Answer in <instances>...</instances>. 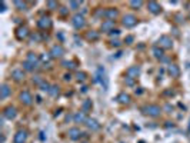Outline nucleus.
Wrapping results in <instances>:
<instances>
[{
	"mask_svg": "<svg viewBox=\"0 0 190 143\" xmlns=\"http://www.w3.org/2000/svg\"><path fill=\"white\" fill-rule=\"evenodd\" d=\"M143 113L147 114V116H152V117H157L161 113V107L157 106V105H147V106L143 107Z\"/></svg>",
	"mask_w": 190,
	"mask_h": 143,
	"instance_id": "obj_1",
	"label": "nucleus"
},
{
	"mask_svg": "<svg viewBox=\"0 0 190 143\" xmlns=\"http://www.w3.org/2000/svg\"><path fill=\"white\" fill-rule=\"evenodd\" d=\"M72 25L75 26V29L84 27V25H86L84 16H83V14H75V16H73V20H72Z\"/></svg>",
	"mask_w": 190,
	"mask_h": 143,
	"instance_id": "obj_2",
	"label": "nucleus"
},
{
	"mask_svg": "<svg viewBox=\"0 0 190 143\" xmlns=\"http://www.w3.org/2000/svg\"><path fill=\"white\" fill-rule=\"evenodd\" d=\"M63 54H64V49H63V46H60V45L53 46V47H52V50H50V56H52V59L62 57Z\"/></svg>",
	"mask_w": 190,
	"mask_h": 143,
	"instance_id": "obj_3",
	"label": "nucleus"
},
{
	"mask_svg": "<svg viewBox=\"0 0 190 143\" xmlns=\"http://www.w3.org/2000/svg\"><path fill=\"white\" fill-rule=\"evenodd\" d=\"M30 32H29V27L27 26H20V27H17L16 30V36L19 40H23V39H26V37H29Z\"/></svg>",
	"mask_w": 190,
	"mask_h": 143,
	"instance_id": "obj_4",
	"label": "nucleus"
},
{
	"mask_svg": "<svg viewBox=\"0 0 190 143\" xmlns=\"http://www.w3.org/2000/svg\"><path fill=\"white\" fill-rule=\"evenodd\" d=\"M137 23V17L134 14H126L123 17V25L126 27H133V26H136Z\"/></svg>",
	"mask_w": 190,
	"mask_h": 143,
	"instance_id": "obj_5",
	"label": "nucleus"
},
{
	"mask_svg": "<svg viewBox=\"0 0 190 143\" xmlns=\"http://www.w3.org/2000/svg\"><path fill=\"white\" fill-rule=\"evenodd\" d=\"M20 102L23 103V105H32L33 103V96H32V93L30 92H27V90H25V92H21L20 93Z\"/></svg>",
	"mask_w": 190,
	"mask_h": 143,
	"instance_id": "obj_6",
	"label": "nucleus"
},
{
	"mask_svg": "<svg viewBox=\"0 0 190 143\" xmlns=\"http://www.w3.org/2000/svg\"><path fill=\"white\" fill-rule=\"evenodd\" d=\"M26 140H27V132L26 130H19L13 137L14 143H26Z\"/></svg>",
	"mask_w": 190,
	"mask_h": 143,
	"instance_id": "obj_7",
	"label": "nucleus"
},
{
	"mask_svg": "<svg viewBox=\"0 0 190 143\" xmlns=\"http://www.w3.org/2000/svg\"><path fill=\"white\" fill-rule=\"evenodd\" d=\"M159 45L163 47V49H170L172 46H173V40H172V37L169 36H161L159 39Z\"/></svg>",
	"mask_w": 190,
	"mask_h": 143,
	"instance_id": "obj_8",
	"label": "nucleus"
},
{
	"mask_svg": "<svg viewBox=\"0 0 190 143\" xmlns=\"http://www.w3.org/2000/svg\"><path fill=\"white\" fill-rule=\"evenodd\" d=\"M16 114H17V110H16V107H13V106H7L3 110V116L6 119H10V120L16 117Z\"/></svg>",
	"mask_w": 190,
	"mask_h": 143,
	"instance_id": "obj_9",
	"label": "nucleus"
},
{
	"mask_svg": "<svg viewBox=\"0 0 190 143\" xmlns=\"http://www.w3.org/2000/svg\"><path fill=\"white\" fill-rule=\"evenodd\" d=\"M37 25H39V27H40V29H43V30H47V29L52 27V20H50V17L43 16L40 20L37 22Z\"/></svg>",
	"mask_w": 190,
	"mask_h": 143,
	"instance_id": "obj_10",
	"label": "nucleus"
},
{
	"mask_svg": "<svg viewBox=\"0 0 190 143\" xmlns=\"http://www.w3.org/2000/svg\"><path fill=\"white\" fill-rule=\"evenodd\" d=\"M114 22L113 20H104L103 23H102V26H100V30L102 32H106V33H110L112 30H114Z\"/></svg>",
	"mask_w": 190,
	"mask_h": 143,
	"instance_id": "obj_11",
	"label": "nucleus"
},
{
	"mask_svg": "<svg viewBox=\"0 0 190 143\" xmlns=\"http://www.w3.org/2000/svg\"><path fill=\"white\" fill-rule=\"evenodd\" d=\"M147 7H149V12L153 13V14H159V13L161 12L160 4L157 3V2H149V3H147Z\"/></svg>",
	"mask_w": 190,
	"mask_h": 143,
	"instance_id": "obj_12",
	"label": "nucleus"
},
{
	"mask_svg": "<svg viewBox=\"0 0 190 143\" xmlns=\"http://www.w3.org/2000/svg\"><path fill=\"white\" fill-rule=\"evenodd\" d=\"M104 16L107 17V20H113V22H114V19L119 16V12H117L116 9L110 7V9H107V10H104Z\"/></svg>",
	"mask_w": 190,
	"mask_h": 143,
	"instance_id": "obj_13",
	"label": "nucleus"
},
{
	"mask_svg": "<svg viewBox=\"0 0 190 143\" xmlns=\"http://www.w3.org/2000/svg\"><path fill=\"white\" fill-rule=\"evenodd\" d=\"M82 135L83 133L80 132V129H77V127H72V129H69V137H70L72 140L80 139V136Z\"/></svg>",
	"mask_w": 190,
	"mask_h": 143,
	"instance_id": "obj_14",
	"label": "nucleus"
},
{
	"mask_svg": "<svg viewBox=\"0 0 190 143\" xmlns=\"http://www.w3.org/2000/svg\"><path fill=\"white\" fill-rule=\"evenodd\" d=\"M139 74H140V67H139V66H132V67H129L127 69V76L129 77L136 79Z\"/></svg>",
	"mask_w": 190,
	"mask_h": 143,
	"instance_id": "obj_15",
	"label": "nucleus"
},
{
	"mask_svg": "<svg viewBox=\"0 0 190 143\" xmlns=\"http://www.w3.org/2000/svg\"><path fill=\"white\" fill-rule=\"evenodd\" d=\"M86 126L89 127L91 132H96V130H99V129H100L99 122H97V120H95V119H87Z\"/></svg>",
	"mask_w": 190,
	"mask_h": 143,
	"instance_id": "obj_16",
	"label": "nucleus"
},
{
	"mask_svg": "<svg viewBox=\"0 0 190 143\" xmlns=\"http://www.w3.org/2000/svg\"><path fill=\"white\" fill-rule=\"evenodd\" d=\"M12 77L14 79V80H17V82L23 80V79H25V72H23V69H14V70H12Z\"/></svg>",
	"mask_w": 190,
	"mask_h": 143,
	"instance_id": "obj_17",
	"label": "nucleus"
},
{
	"mask_svg": "<svg viewBox=\"0 0 190 143\" xmlns=\"http://www.w3.org/2000/svg\"><path fill=\"white\" fill-rule=\"evenodd\" d=\"M75 119V123H86L87 122V117H86V113L84 112H77V113L73 116Z\"/></svg>",
	"mask_w": 190,
	"mask_h": 143,
	"instance_id": "obj_18",
	"label": "nucleus"
},
{
	"mask_svg": "<svg viewBox=\"0 0 190 143\" xmlns=\"http://www.w3.org/2000/svg\"><path fill=\"white\" fill-rule=\"evenodd\" d=\"M169 74L172 77H177L179 74H180V69H179L176 65H169Z\"/></svg>",
	"mask_w": 190,
	"mask_h": 143,
	"instance_id": "obj_19",
	"label": "nucleus"
},
{
	"mask_svg": "<svg viewBox=\"0 0 190 143\" xmlns=\"http://www.w3.org/2000/svg\"><path fill=\"white\" fill-rule=\"evenodd\" d=\"M117 100H119L122 105H129V103H130V96H129L127 93H120L119 96H117Z\"/></svg>",
	"mask_w": 190,
	"mask_h": 143,
	"instance_id": "obj_20",
	"label": "nucleus"
},
{
	"mask_svg": "<svg viewBox=\"0 0 190 143\" xmlns=\"http://www.w3.org/2000/svg\"><path fill=\"white\" fill-rule=\"evenodd\" d=\"M0 90H2V93H0V97L4 100V99H6L9 94H10V89H9V86L6 85V83H3V85H2V89H0Z\"/></svg>",
	"mask_w": 190,
	"mask_h": 143,
	"instance_id": "obj_21",
	"label": "nucleus"
},
{
	"mask_svg": "<svg viewBox=\"0 0 190 143\" xmlns=\"http://www.w3.org/2000/svg\"><path fill=\"white\" fill-rule=\"evenodd\" d=\"M26 60L37 66V63H39V57L36 56V54H34V53H29V54H27V59H26Z\"/></svg>",
	"mask_w": 190,
	"mask_h": 143,
	"instance_id": "obj_22",
	"label": "nucleus"
},
{
	"mask_svg": "<svg viewBox=\"0 0 190 143\" xmlns=\"http://www.w3.org/2000/svg\"><path fill=\"white\" fill-rule=\"evenodd\" d=\"M49 93L52 94L53 97H56V96H59V93H60V89H59V86H57V85H53V86H52V87H50Z\"/></svg>",
	"mask_w": 190,
	"mask_h": 143,
	"instance_id": "obj_23",
	"label": "nucleus"
},
{
	"mask_svg": "<svg viewBox=\"0 0 190 143\" xmlns=\"http://www.w3.org/2000/svg\"><path fill=\"white\" fill-rule=\"evenodd\" d=\"M91 109V100H86V102L82 105V112H84V113H87V112Z\"/></svg>",
	"mask_w": 190,
	"mask_h": 143,
	"instance_id": "obj_24",
	"label": "nucleus"
},
{
	"mask_svg": "<svg viewBox=\"0 0 190 143\" xmlns=\"http://www.w3.org/2000/svg\"><path fill=\"white\" fill-rule=\"evenodd\" d=\"M153 54L157 59H163V49H159V47H153Z\"/></svg>",
	"mask_w": 190,
	"mask_h": 143,
	"instance_id": "obj_25",
	"label": "nucleus"
},
{
	"mask_svg": "<svg viewBox=\"0 0 190 143\" xmlns=\"http://www.w3.org/2000/svg\"><path fill=\"white\" fill-rule=\"evenodd\" d=\"M87 39H89V40H97V39H99V33L95 32V30H91V32L87 33Z\"/></svg>",
	"mask_w": 190,
	"mask_h": 143,
	"instance_id": "obj_26",
	"label": "nucleus"
},
{
	"mask_svg": "<svg viewBox=\"0 0 190 143\" xmlns=\"http://www.w3.org/2000/svg\"><path fill=\"white\" fill-rule=\"evenodd\" d=\"M23 67H25L26 70H29V72H32V70H34V69H36V67H37V66H36V65H33V63H30V62H27V60H26L25 63H23Z\"/></svg>",
	"mask_w": 190,
	"mask_h": 143,
	"instance_id": "obj_27",
	"label": "nucleus"
},
{
	"mask_svg": "<svg viewBox=\"0 0 190 143\" xmlns=\"http://www.w3.org/2000/svg\"><path fill=\"white\" fill-rule=\"evenodd\" d=\"M14 6H16L19 10H26V7H27V4H26L25 2H14Z\"/></svg>",
	"mask_w": 190,
	"mask_h": 143,
	"instance_id": "obj_28",
	"label": "nucleus"
},
{
	"mask_svg": "<svg viewBox=\"0 0 190 143\" xmlns=\"http://www.w3.org/2000/svg\"><path fill=\"white\" fill-rule=\"evenodd\" d=\"M39 87H40L41 90H45V92H49V90H50V87H52V86H50V85H49V83H47V82H45V80H43V82H41V85L39 86Z\"/></svg>",
	"mask_w": 190,
	"mask_h": 143,
	"instance_id": "obj_29",
	"label": "nucleus"
},
{
	"mask_svg": "<svg viewBox=\"0 0 190 143\" xmlns=\"http://www.w3.org/2000/svg\"><path fill=\"white\" fill-rule=\"evenodd\" d=\"M80 2H70L69 3V6H70V9L72 10H77V9H80Z\"/></svg>",
	"mask_w": 190,
	"mask_h": 143,
	"instance_id": "obj_30",
	"label": "nucleus"
},
{
	"mask_svg": "<svg viewBox=\"0 0 190 143\" xmlns=\"http://www.w3.org/2000/svg\"><path fill=\"white\" fill-rule=\"evenodd\" d=\"M143 6V2H130V7L134 9H140Z\"/></svg>",
	"mask_w": 190,
	"mask_h": 143,
	"instance_id": "obj_31",
	"label": "nucleus"
},
{
	"mask_svg": "<svg viewBox=\"0 0 190 143\" xmlns=\"http://www.w3.org/2000/svg\"><path fill=\"white\" fill-rule=\"evenodd\" d=\"M47 7L50 10H54V9H57V3L56 2H47Z\"/></svg>",
	"mask_w": 190,
	"mask_h": 143,
	"instance_id": "obj_32",
	"label": "nucleus"
},
{
	"mask_svg": "<svg viewBox=\"0 0 190 143\" xmlns=\"http://www.w3.org/2000/svg\"><path fill=\"white\" fill-rule=\"evenodd\" d=\"M76 77H77V80L79 82H83V80H84V79H86V73H80V72H79L77 74H76Z\"/></svg>",
	"mask_w": 190,
	"mask_h": 143,
	"instance_id": "obj_33",
	"label": "nucleus"
},
{
	"mask_svg": "<svg viewBox=\"0 0 190 143\" xmlns=\"http://www.w3.org/2000/svg\"><path fill=\"white\" fill-rule=\"evenodd\" d=\"M63 66H64L66 69H73V67H75V66H73V62H67V60L63 62Z\"/></svg>",
	"mask_w": 190,
	"mask_h": 143,
	"instance_id": "obj_34",
	"label": "nucleus"
},
{
	"mask_svg": "<svg viewBox=\"0 0 190 143\" xmlns=\"http://www.w3.org/2000/svg\"><path fill=\"white\" fill-rule=\"evenodd\" d=\"M133 83H134V80H133V79H132V77H129V76H127V77H126V85H129V86H132V85H133Z\"/></svg>",
	"mask_w": 190,
	"mask_h": 143,
	"instance_id": "obj_35",
	"label": "nucleus"
},
{
	"mask_svg": "<svg viewBox=\"0 0 190 143\" xmlns=\"http://www.w3.org/2000/svg\"><path fill=\"white\" fill-rule=\"evenodd\" d=\"M119 33H120V30L116 29V30H112V32H110V36H119Z\"/></svg>",
	"mask_w": 190,
	"mask_h": 143,
	"instance_id": "obj_36",
	"label": "nucleus"
},
{
	"mask_svg": "<svg viewBox=\"0 0 190 143\" xmlns=\"http://www.w3.org/2000/svg\"><path fill=\"white\" fill-rule=\"evenodd\" d=\"M112 46H116V47H117V46H120V40H119V39H116V40H112Z\"/></svg>",
	"mask_w": 190,
	"mask_h": 143,
	"instance_id": "obj_37",
	"label": "nucleus"
},
{
	"mask_svg": "<svg viewBox=\"0 0 190 143\" xmlns=\"http://www.w3.org/2000/svg\"><path fill=\"white\" fill-rule=\"evenodd\" d=\"M126 42H127L129 45H130V43H132V42H133V36H127V39H126Z\"/></svg>",
	"mask_w": 190,
	"mask_h": 143,
	"instance_id": "obj_38",
	"label": "nucleus"
},
{
	"mask_svg": "<svg viewBox=\"0 0 190 143\" xmlns=\"http://www.w3.org/2000/svg\"><path fill=\"white\" fill-rule=\"evenodd\" d=\"M32 39H33V40H40V37H39V34H33V36H32Z\"/></svg>",
	"mask_w": 190,
	"mask_h": 143,
	"instance_id": "obj_39",
	"label": "nucleus"
},
{
	"mask_svg": "<svg viewBox=\"0 0 190 143\" xmlns=\"http://www.w3.org/2000/svg\"><path fill=\"white\" fill-rule=\"evenodd\" d=\"M64 9H66V7H62V10H60V13H62V14H66V13H67V10H64Z\"/></svg>",
	"mask_w": 190,
	"mask_h": 143,
	"instance_id": "obj_40",
	"label": "nucleus"
},
{
	"mask_svg": "<svg viewBox=\"0 0 190 143\" xmlns=\"http://www.w3.org/2000/svg\"><path fill=\"white\" fill-rule=\"evenodd\" d=\"M70 77H72L70 74H66V76H64V80H70Z\"/></svg>",
	"mask_w": 190,
	"mask_h": 143,
	"instance_id": "obj_41",
	"label": "nucleus"
},
{
	"mask_svg": "<svg viewBox=\"0 0 190 143\" xmlns=\"http://www.w3.org/2000/svg\"><path fill=\"white\" fill-rule=\"evenodd\" d=\"M165 109H166V110H172V107H170V105H166V106H165Z\"/></svg>",
	"mask_w": 190,
	"mask_h": 143,
	"instance_id": "obj_42",
	"label": "nucleus"
}]
</instances>
